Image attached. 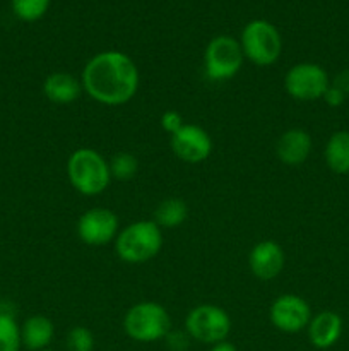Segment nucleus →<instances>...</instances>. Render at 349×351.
<instances>
[{
  "instance_id": "nucleus-10",
  "label": "nucleus",
  "mask_w": 349,
  "mask_h": 351,
  "mask_svg": "<svg viewBox=\"0 0 349 351\" xmlns=\"http://www.w3.org/2000/svg\"><path fill=\"white\" fill-rule=\"evenodd\" d=\"M269 319L277 331L294 335L308 328L311 321V308L300 295L284 293L270 305Z\"/></svg>"
},
{
  "instance_id": "nucleus-26",
  "label": "nucleus",
  "mask_w": 349,
  "mask_h": 351,
  "mask_svg": "<svg viewBox=\"0 0 349 351\" xmlns=\"http://www.w3.org/2000/svg\"><path fill=\"white\" fill-rule=\"evenodd\" d=\"M209 351H238L236 350V346L233 345V343H229L228 339L226 341H221V343H216V345L211 346V350Z\"/></svg>"
},
{
  "instance_id": "nucleus-2",
  "label": "nucleus",
  "mask_w": 349,
  "mask_h": 351,
  "mask_svg": "<svg viewBox=\"0 0 349 351\" xmlns=\"http://www.w3.org/2000/svg\"><path fill=\"white\" fill-rule=\"evenodd\" d=\"M65 171L72 187L86 197L101 195L113 180L108 161L92 147H79L72 151Z\"/></svg>"
},
{
  "instance_id": "nucleus-12",
  "label": "nucleus",
  "mask_w": 349,
  "mask_h": 351,
  "mask_svg": "<svg viewBox=\"0 0 349 351\" xmlns=\"http://www.w3.org/2000/svg\"><path fill=\"white\" fill-rule=\"evenodd\" d=\"M286 264V254L283 247L274 240H262L255 243L248 254L250 271L262 281L274 280L279 276Z\"/></svg>"
},
{
  "instance_id": "nucleus-6",
  "label": "nucleus",
  "mask_w": 349,
  "mask_h": 351,
  "mask_svg": "<svg viewBox=\"0 0 349 351\" xmlns=\"http://www.w3.org/2000/svg\"><path fill=\"white\" fill-rule=\"evenodd\" d=\"M243 60H245V55H243L240 40L228 34H219L212 38L205 47V77L212 82L229 81L242 71Z\"/></svg>"
},
{
  "instance_id": "nucleus-21",
  "label": "nucleus",
  "mask_w": 349,
  "mask_h": 351,
  "mask_svg": "<svg viewBox=\"0 0 349 351\" xmlns=\"http://www.w3.org/2000/svg\"><path fill=\"white\" fill-rule=\"evenodd\" d=\"M51 0H10L12 12L24 23H34L41 19L50 9Z\"/></svg>"
},
{
  "instance_id": "nucleus-22",
  "label": "nucleus",
  "mask_w": 349,
  "mask_h": 351,
  "mask_svg": "<svg viewBox=\"0 0 349 351\" xmlns=\"http://www.w3.org/2000/svg\"><path fill=\"white\" fill-rule=\"evenodd\" d=\"M65 346H67V351H92L94 350V335L91 329L84 328V326H75L68 331Z\"/></svg>"
},
{
  "instance_id": "nucleus-5",
  "label": "nucleus",
  "mask_w": 349,
  "mask_h": 351,
  "mask_svg": "<svg viewBox=\"0 0 349 351\" xmlns=\"http://www.w3.org/2000/svg\"><path fill=\"white\" fill-rule=\"evenodd\" d=\"M245 58L257 67H270L283 53V38L277 27L266 19H253L245 24L240 34Z\"/></svg>"
},
{
  "instance_id": "nucleus-23",
  "label": "nucleus",
  "mask_w": 349,
  "mask_h": 351,
  "mask_svg": "<svg viewBox=\"0 0 349 351\" xmlns=\"http://www.w3.org/2000/svg\"><path fill=\"white\" fill-rule=\"evenodd\" d=\"M159 123L161 129H163L164 132L173 136V134H177L178 130L185 125V120L183 117H181V113L177 112V110H166V112H163V115H161Z\"/></svg>"
},
{
  "instance_id": "nucleus-24",
  "label": "nucleus",
  "mask_w": 349,
  "mask_h": 351,
  "mask_svg": "<svg viewBox=\"0 0 349 351\" xmlns=\"http://www.w3.org/2000/svg\"><path fill=\"white\" fill-rule=\"evenodd\" d=\"M346 98H348V96H346L341 89L335 88V86L332 84V81H331V86H328V89L325 91V95L322 96V99H324L331 108H339V106L344 105Z\"/></svg>"
},
{
  "instance_id": "nucleus-7",
  "label": "nucleus",
  "mask_w": 349,
  "mask_h": 351,
  "mask_svg": "<svg viewBox=\"0 0 349 351\" xmlns=\"http://www.w3.org/2000/svg\"><path fill=\"white\" fill-rule=\"evenodd\" d=\"M231 326L228 312L214 304L197 305L185 317V332L195 341L211 346L226 341Z\"/></svg>"
},
{
  "instance_id": "nucleus-18",
  "label": "nucleus",
  "mask_w": 349,
  "mask_h": 351,
  "mask_svg": "<svg viewBox=\"0 0 349 351\" xmlns=\"http://www.w3.org/2000/svg\"><path fill=\"white\" fill-rule=\"evenodd\" d=\"M188 218V206L180 197H168L157 204L154 211V223L159 228H177Z\"/></svg>"
},
{
  "instance_id": "nucleus-9",
  "label": "nucleus",
  "mask_w": 349,
  "mask_h": 351,
  "mask_svg": "<svg viewBox=\"0 0 349 351\" xmlns=\"http://www.w3.org/2000/svg\"><path fill=\"white\" fill-rule=\"evenodd\" d=\"M75 232L86 245L103 247L115 242L120 232L118 216L108 208H91L79 216Z\"/></svg>"
},
{
  "instance_id": "nucleus-19",
  "label": "nucleus",
  "mask_w": 349,
  "mask_h": 351,
  "mask_svg": "<svg viewBox=\"0 0 349 351\" xmlns=\"http://www.w3.org/2000/svg\"><path fill=\"white\" fill-rule=\"evenodd\" d=\"M21 346V326L16 317L9 312H0V351H19Z\"/></svg>"
},
{
  "instance_id": "nucleus-16",
  "label": "nucleus",
  "mask_w": 349,
  "mask_h": 351,
  "mask_svg": "<svg viewBox=\"0 0 349 351\" xmlns=\"http://www.w3.org/2000/svg\"><path fill=\"white\" fill-rule=\"evenodd\" d=\"M55 336V326L47 315H31L21 326V341L29 351L48 350Z\"/></svg>"
},
{
  "instance_id": "nucleus-13",
  "label": "nucleus",
  "mask_w": 349,
  "mask_h": 351,
  "mask_svg": "<svg viewBox=\"0 0 349 351\" xmlns=\"http://www.w3.org/2000/svg\"><path fill=\"white\" fill-rule=\"evenodd\" d=\"M313 141L308 130L294 127L281 134L276 144L277 160L286 167H300L311 154Z\"/></svg>"
},
{
  "instance_id": "nucleus-17",
  "label": "nucleus",
  "mask_w": 349,
  "mask_h": 351,
  "mask_svg": "<svg viewBox=\"0 0 349 351\" xmlns=\"http://www.w3.org/2000/svg\"><path fill=\"white\" fill-rule=\"evenodd\" d=\"M325 165L337 175L349 173V130H335L324 149Z\"/></svg>"
},
{
  "instance_id": "nucleus-4",
  "label": "nucleus",
  "mask_w": 349,
  "mask_h": 351,
  "mask_svg": "<svg viewBox=\"0 0 349 351\" xmlns=\"http://www.w3.org/2000/svg\"><path fill=\"white\" fill-rule=\"evenodd\" d=\"M123 331L137 343L159 341L170 335L171 317L157 302H139L123 315Z\"/></svg>"
},
{
  "instance_id": "nucleus-25",
  "label": "nucleus",
  "mask_w": 349,
  "mask_h": 351,
  "mask_svg": "<svg viewBox=\"0 0 349 351\" xmlns=\"http://www.w3.org/2000/svg\"><path fill=\"white\" fill-rule=\"evenodd\" d=\"M332 84L341 89L346 96H349V67L339 72L334 77V81H332Z\"/></svg>"
},
{
  "instance_id": "nucleus-8",
  "label": "nucleus",
  "mask_w": 349,
  "mask_h": 351,
  "mask_svg": "<svg viewBox=\"0 0 349 351\" xmlns=\"http://www.w3.org/2000/svg\"><path fill=\"white\" fill-rule=\"evenodd\" d=\"M331 86L327 71L315 62L294 64L284 75V89L298 101H315L322 99Z\"/></svg>"
},
{
  "instance_id": "nucleus-27",
  "label": "nucleus",
  "mask_w": 349,
  "mask_h": 351,
  "mask_svg": "<svg viewBox=\"0 0 349 351\" xmlns=\"http://www.w3.org/2000/svg\"><path fill=\"white\" fill-rule=\"evenodd\" d=\"M43 351H53V350H43Z\"/></svg>"
},
{
  "instance_id": "nucleus-11",
  "label": "nucleus",
  "mask_w": 349,
  "mask_h": 351,
  "mask_svg": "<svg viewBox=\"0 0 349 351\" xmlns=\"http://www.w3.org/2000/svg\"><path fill=\"white\" fill-rule=\"evenodd\" d=\"M170 146L178 160L190 165L204 163L212 153L211 136L195 123H185L177 134L170 136Z\"/></svg>"
},
{
  "instance_id": "nucleus-1",
  "label": "nucleus",
  "mask_w": 349,
  "mask_h": 351,
  "mask_svg": "<svg viewBox=\"0 0 349 351\" xmlns=\"http://www.w3.org/2000/svg\"><path fill=\"white\" fill-rule=\"evenodd\" d=\"M82 89L89 98L105 106H120L139 91L140 74L135 62L118 50H105L86 62L81 75Z\"/></svg>"
},
{
  "instance_id": "nucleus-20",
  "label": "nucleus",
  "mask_w": 349,
  "mask_h": 351,
  "mask_svg": "<svg viewBox=\"0 0 349 351\" xmlns=\"http://www.w3.org/2000/svg\"><path fill=\"white\" fill-rule=\"evenodd\" d=\"M108 165L113 180L120 182L132 180L137 175V170H139V161H137V158L133 156L132 153H127V151L116 153L115 156L108 161Z\"/></svg>"
},
{
  "instance_id": "nucleus-15",
  "label": "nucleus",
  "mask_w": 349,
  "mask_h": 351,
  "mask_svg": "<svg viewBox=\"0 0 349 351\" xmlns=\"http://www.w3.org/2000/svg\"><path fill=\"white\" fill-rule=\"evenodd\" d=\"M82 91L81 79L70 72H51L43 81V95L55 105H70Z\"/></svg>"
},
{
  "instance_id": "nucleus-28",
  "label": "nucleus",
  "mask_w": 349,
  "mask_h": 351,
  "mask_svg": "<svg viewBox=\"0 0 349 351\" xmlns=\"http://www.w3.org/2000/svg\"><path fill=\"white\" fill-rule=\"evenodd\" d=\"M0 312H2V311H0Z\"/></svg>"
},
{
  "instance_id": "nucleus-3",
  "label": "nucleus",
  "mask_w": 349,
  "mask_h": 351,
  "mask_svg": "<svg viewBox=\"0 0 349 351\" xmlns=\"http://www.w3.org/2000/svg\"><path fill=\"white\" fill-rule=\"evenodd\" d=\"M115 252L127 264H144L163 249V232L154 219H140L127 225L115 239Z\"/></svg>"
},
{
  "instance_id": "nucleus-14",
  "label": "nucleus",
  "mask_w": 349,
  "mask_h": 351,
  "mask_svg": "<svg viewBox=\"0 0 349 351\" xmlns=\"http://www.w3.org/2000/svg\"><path fill=\"white\" fill-rule=\"evenodd\" d=\"M308 339L317 350H328L341 339L342 319L332 311H322L313 315L307 328Z\"/></svg>"
}]
</instances>
